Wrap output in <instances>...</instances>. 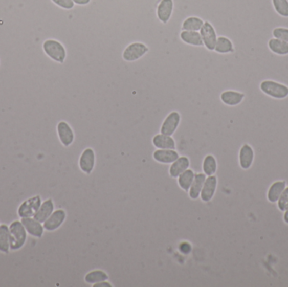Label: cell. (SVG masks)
Returning <instances> with one entry per match:
<instances>
[{"mask_svg":"<svg viewBox=\"0 0 288 287\" xmlns=\"http://www.w3.org/2000/svg\"><path fill=\"white\" fill-rule=\"evenodd\" d=\"M255 159V152L249 144L242 146L239 151V164L243 169H250Z\"/></svg>","mask_w":288,"mask_h":287,"instance_id":"cell-17","label":"cell"},{"mask_svg":"<svg viewBox=\"0 0 288 287\" xmlns=\"http://www.w3.org/2000/svg\"><path fill=\"white\" fill-rule=\"evenodd\" d=\"M217 178L215 175L208 176L206 179L205 183L203 185V190L201 192L200 198L203 202H209L214 197L215 193L217 190Z\"/></svg>","mask_w":288,"mask_h":287,"instance_id":"cell-11","label":"cell"},{"mask_svg":"<svg viewBox=\"0 0 288 287\" xmlns=\"http://www.w3.org/2000/svg\"><path fill=\"white\" fill-rule=\"evenodd\" d=\"M109 279L107 274L105 271H100V270H96V271H91L88 272L84 277V281L87 284L91 285H95L96 283L102 282L105 281Z\"/></svg>","mask_w":288,"mask_h":287,"instance_id":"cell-28","label":"cell"},{"mask_svg":"<svg viewBox=\"0 0 288 287\" xmlns=\"http://www.w3.org/2000/svg\"><path fill=\"white\" fill-rule=\"evenodd\" d=\"M174 10V0H161L158 5L157 14L158 19L163 24H167L171 18Z\"/></svg>","mask_w":288,"mask_h":287,"instance_id":"cell-13","label":"cell"},{"mask_svg":"<svg viewBox=\"0 0 288 287\" xmlns=\"http://www.w3.org/2000/svg\"><path fill=\"white\" fill-rule=\"evenodd\" d=\"M42 48L47 56L50 57L51 59L58 63L64 62L67 57V52L64 46L58 40L54 39L46 40L43 42Z\"/></svg>","mask_w":288,"mask_h":287,"instance_id":"cell-2","label":"cell"},{"mask_svg":"<svg viewBox=\"0 0 288 287\" xmlns=\"http://www.w3.org/2000/svg\"><path fill=\"white\" fill-rule=\"evenodd\" d=\"M207 175L204 173H197L195 174L194 181L191 184L190 190H189V196L191 200H197L200 197L201 192L203 190V185L205 183Z\"/></svg>","mask_w":288,"mask_h":287,"instance_id":"cell-19","label":"cell"},{"mask_svg":"<svg viewBox=\"0 0 288 287\" xmlns=\"http://www.w3.org/2000/svg\"><path fill=\"white\" fill-rule=\"evenodd\" d=\"M54 211V203L52 199H48L42 202L41 207L34 216V218L43 223L53 214Z\"/></svg>","mask_w":288,"mask_h":287,"instance_id":"cell-20","label":"cell"},{"mask_svg":"<svg viewBox=\"0 0 288 287\" xmlns=\"http://www.w3.org/2000/svg\"><path fill=\"white\" fill-rule=\"evenodd\" d=\"M152 145L158 149H175L176 144L172 136L165 135L162 133L157 134L152 138Z\"/></svg>","mask_w":288,"mask_h":287,"instance_id":"cell-16","label":"cell"},{"mask_svg":"<svg viewBox=\"0 0 288 287\" xmlns=\"http://www.w3.org/2000/svg\"><path fill=\"white\" fill-rule=\"evenodd\" d=\"M204 21L196 16H190L186 18L182 23V31H200Z\"/></svg>","mask_w":288,"mask_h":287,"instance_id":"cell-27","label":"cell"},{"mask_svg":"<svg viewBox=\"0 0 288 287\" xmlns=\"http://www.w3.org/2000/svg\"><path fill=\"white\" fill-rule=\"evenodd\" d=\"M181 123V115L177 112H172L167 116L163 121L160 128V133L165 135L172 136L176 131L179 125Z\"/></svg>","mask_w":288,"mask_h":287,"instance_id":"cell-9","label":"cell"},{"mask_svg":"<svg viewBox=\"0 0 288 287\" xmlns=\"http://www.w3.org/2000/svg\"><path fill=\"white\" fill-rule=\"evenodd\" d=\"M286 181H277L272 184L267 194V198L270 202L272 203L277 202L284 190L286 189Z\"/></svg>","mask_w":288,"mask_h":287,"instance_id":"cell-22","label":"cell"},{"mask_svg":"<svg viewBox=\"0 0 288 287\" xmlns=\"http://www.w3.org/2000/svg\"><path fill=\"white\" fill-rule=\"evenodd\" d=\"M215 52L219 54H228L234 52L233 44L230 39L226 36H218L217 37V43L215 46Z\"/></svg>","mask_w":288,"mask_h":287,"instance_id":"cell-25","label":"cell"},{"mask_svg":"<svg viewBox=\"0 0 288 287\" xmlns=\"http://www.w3.org/2000/svg\"><path fill=\"white\" fill-rule=\"evenodd\" d=\"M245 94L238 91H226L220 95L221 102L229 106H236L240 104L245 99Z\"/></svg>","mask_w":288,"mask_h":287,"instance_id":"cell-18","label":"cell"},{"mask_svg":"<svg viewBox=\"0 0 288 287\" xmlns=\"http://www.w3.org/2000/svg\"><path fill=\"white\" fill-rule=\"evenodd\" d=\"M10 249L16 251L24 247L27 240V232L20 221H14L10 227Z\"/></svg>","mask_w":288,"mask_h":287,"instance_id":"cell-1","label":"cell"},{"mask_svg":"<svg viewBox=\"0 0 288 287\" xmlns=\"http://www.w3.org/2000/svg\"><path fill=\"white\" fill-rule=\"evenodd\" d=\"M217 169V159L212 154H208L205 157L203 160V173L207 176L214 175Z\"/></svg>","mask_w":288,"mask_h":287,"instance_id":"cell-29","label":"cell"},{"mask_svg":"<svg viewBox=\"0 0 288 287\" xmlns=\"http://www.w3.org/2000/svg\"><path fill=\"white\" fill-rule=\"evenodd\" d=\"M148 47L142 42L131 43L122 53V58L127 62H135L148 53Z\"/></svg>","mask_w":288,"mask_h":287,"instance_id":"cell-5","label":"cell"},{"mask_svg":"<svg viewBox=\"0 0 288 287\" xmlns=\"http://www.w3.org/2000/svg\"><path fill=\"white\" fill-rule=\"evenodd\" d=\"M275 11L284 18H288V0H272Z\"/></svg>","mask_w":288,"mask_h":287,"instance_id":"cell-30","label":"cell"},{"mask_svg":"<svg viewBox=\"0 0 288 287\" xmlns=\"http://www.w3.org/2000/svg\"><path fill=\"white\" fill-rule=\"evenodd\" d=\"M91 0H73L75 5H87L91 3Z\"/></svg>","mask_w":288,"mask_h":287,"instance_id":"cell-35","label":"cell"},{"mask_svg":"<svg viewBox=\"0 0 288 287\" xmlns=\"http://www.w3.org/2000/svg\"><path fill=\"white\" fill-rule=\"evenodd\" d=\"M191 162L187 157H179L169 167V173L172 178H178L179 175L190 168Z\"/></svg>","mask_w":288,"mask_h":287,"instance_id":"cell-15","label":"cell"},{"mask_svg":"<svg viewBox=\"0 0 288 287\" xmlns=\"http://www.w3.org/2000/svg\"><path fill=\"white\" fill-rule=\"evenodd\" d=\"M53 4H55L58 7L62 8L63 10H72L74 9V4L73 0H52Z\"/></svg>","mask_w":288,"mask_h":287,"instance_id":"cell-33","label":"cell"},{"mask_svg":"<svg viewBox=\"0 0 288 287\" xmlns=\"http://www.w3.org/2000/svg\"><path fill=\"white\" fill-rule=\"evenodd\" d=\"M79 169L86 174H91L96 166V153L91 147L83 150L79 161Z\"/></svg>","mask_w":288,"mask_h":287,"instance_id":"cell-7","label":"cell"},{"mask_svg":"<svg viewBox=\"0 0 288 287\" xmlns=\"http://www.w3.org/2000/svg\"><path fill=\"white\" fill-rule=\"evenodd\" d=\"M67 217L66 211L58 209L53 211V214L42 223L44 229L48 232H53L58 229L63 224Z\"/></svg>","mask_w":288,"mask_h":287,"instance_id":"cell-8","label":"cell"},{"mask_svg":"<svg viewBox=\"0 0 288 287\" xmlns=\"http://www.w3.org/2000/svg\"><path fill=\"white\" fill-rule=\"evenodd\" d=\"M179 157L180 155L175 149H157L152 154L155 161L163 164H171Z\"/></svg>","mask_w":288,"mask_h":287,"instance_id":"cell-14","label":"cell"},{"mask_svg":"<svg viewBox=\"0 0 288 287\" xmlns=\"http://www.w3.org/2000/svg\"><path fill=\"white\" fill-rule=\"evenodd\" d=\"M278 208L280 211H286L288 209V188H286L284 190L283 192L281 194V196L279 198Z\"/></svg>","mask_w":288,"mask_h":287,"instance_id":"cell-32","label":"cell"},{"mask_svg":"<svg viewBox=\"0 0 288 287\" xmlns=\"http://www.w3.org/2000/svg\"><path fill=\"white\" fill-rule=\"evenodd\" d=\"M195 173L191 169H187L179 175L178 178H177V182H178V185L181 190L186 191V192H188L191 184L194 181V178H195Z\"/></svg>","mask_w":288,"mask_h":287,"instance_id":"cell-26","label":"cell"},{"mask_svg":"<svg viewBox=\"0 0 288 287\" xmlns=\"http://www.w3.org/2000/svg\"><path fill=\"white\" fill-rule=\"evenodd\" d=\"M57 131L60 142L64 147H68L73 144L74 141V133L68 122L64 121L58 122Z\"/></svg>","mask_w":288,"mask_h":287,"instance_id":"cell-10","label":"cell"},{"mask_svg":"<svg viewBox=\"0 0 288 287\" xmlns=\"http://www.w3.org/2000/svg\"><path fill=\"white\" fill-rule=\"evenodd\" d=\"M284 221L288 224V209L286 210V212H285V215H284Z\"/></svg>","mask_w":288,"mask_h":287,"instance_id":"cell-36","label":"cell"},{"mask_svg":"<svg viewBox=\"0 0 288 287\" xmlns=\"http://www.w3.org/2000/svg\"><path fill=\"white\" fill-rule=\"evenodd\" d=\"M20 222L24 225L29 235H31L34 237H37V238H41L42 237L44 231H45L42 223L37 221L34 217L21 218Z\"/></svg>","mask_w":288,"mask_h":287,"instance_id":"cell-12","label":"cell"},{"mask_svg":"<svg viewBox=\"0 0 288 287\" xmlns=\"http://www.w3.org/2000/svg\"><path fill=\"white\" fill-rule=\"evenodd\" d=\"M180 37L183 42L194 47H203V38L199 31H182L180 34Z\"/></svg>","mask_w":288,"mask_h":287,"instance_id":"cell-21","label":"cell"},{"mask_svg":"<svg viewBox=\"0 0 288 287\" xmlns=\"http://www.w3.org/2000/svg\"><path fill=\"white\" fill-rule=\"evenodd\" d=\"M260 91L264 95L276 100H283L288 96V86L278 83L274 80L262 81L260 85Z\"/></svg>","mask_w":288,"mask_h":287,"instance_id":"cell-3","label":"cell"},{"mask_svg":"<svg viewBox=\"0 0 288 287\" xmlns=\"http://www.w3.org/2000/svg\"><path fill=\"white\" fill-rule=\"evenodd\" d=\"M94 287H112V285H110V283L107 282V280L105 281H102V282L96 283L95 285H93Z\"/></svg>","mask_w":288,"mask_h":287,"instance_id":"cell-34","label":"cell"},{"mask_svg":"<svg viewBox=\"0 0 288 287\" xmlns=\"http://www.w3.org/2000/svg\"><path fill=\"white\" fill-rule=\"evenodd\" d=\"M268 48L275 54L278 56L288 55V42L279 39L272 38L268 41Z\"/></svg>","mask_w":288,"mask_h":287,"instance_id":"cell-23","label":"cell"},{"mask_svg":"<svg viewBox=\"0 0 288 287\" xmlns=\"http://www.w3.org/2000/svg\"><path fill=\"white\" fill-rule=\"evenodd\" d=\"M200 34L203 38V44L207 50L214 51L215 46L217 43V35L213 26L210 22H204L203 27L200 30Z\"/></svg>","mask_w":288,"mask_h":287,"instance_id":"cell-6","label":"cell"},{"mask_svg":"<svg viewBox=\"0 0 288 287\" xmlns=\"http://www.w3.org/2000/svg\"><path fill=\"white\" fill-rule=\"evenodd\" d=\"M272 35L274 38L288 42V28L286 27H276L272 31Z\"/></svg>","mask_w":288,"mask_h":287,"instance_id":"cell-31","label":"cell"},{"mask_svg":"<svg viewBox=\"0 0 288 287\" xmlns=\"http://www.w3.org/2000/svg\"><path fill=\"white\" fill-rule=\"evenodd\" d=\"M41 203L42 202L41 196L38 195H35L22 202L21 204L19 205L17 213L20 218L34 217L41 207Z\"/></svg>","mask_w":288,"mask_h":287,"instance_id":"cell-4","label":"cell"},{"mask_svg":"<svg viewBox=\"0 0 288 287\" xmlns=\"http://www.w3.org/2000/svg\"><path fill=\"white\" fill-rule=\"evenodd\" d=\"M10 250V229L8 226L0 225V252L8 254Z\"/></svg>","mask_w":288,"mask_h":287,"instance_id":"cell-24","label":"cell"}]
</instances>
